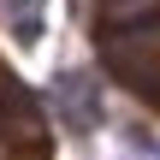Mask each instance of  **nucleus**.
<instances>
[{"instance_id":"f257e3e1","label":"nucleus","mask_w":160,"mask_h":160,"mask_svg":"<svg viewBox=\"0 0 160 160\" xmlns=\"http://www.w3.org/2000/svg\"><path fill=\"white\" fill-rule=\"evenodd\" d=\"M53 107H59V119L65 125H95V107H101V83L89 77V71H59L53 77Z\"/></svg>"},{"instance_id":"7ed1b4c3","label":"nucleus","mask_w":160,"mask_h":160,"mask_svg":"<svg viewBox=\"0 0 160 160\" xmlns=\"http://www.w3.org/2000/svg\"><path fill=\"white\" fill-rule=\"evenodd\" d=\"M160 0H107V18H113V24H137V18H142V12H154Z\"/></svg>"},{"instance_id":"f03ea898","label":"nucleus","mask_w":160,"mask_h":160,"mask_svg":"<svg viewBox=\"0 0 160 160\" xmlns=\"http://www.w3.org/2000/svg\"><path fill=\"white\" fill-rule=\"evenodd\" d=\"M42 12H48V0H6V18L18 30V42H42Z\"/></svg>"}]
</instances>
